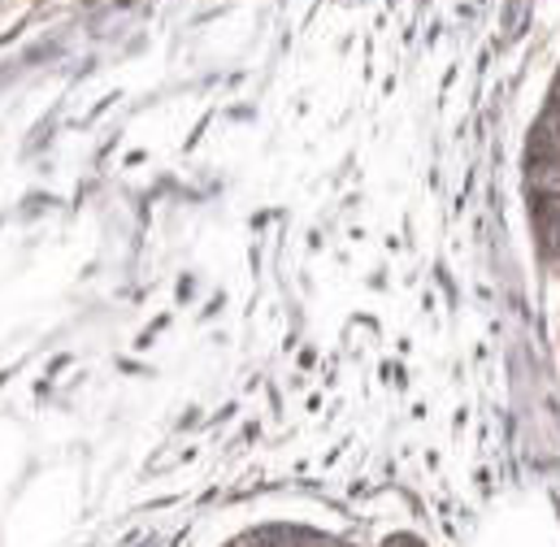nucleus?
I'll return each mask as SVG.
<instances>
[{
  "instance_id": "nucleus-1",
  "label": "nucleus",
  "mask_w": 560,
  "mask_h": 547,
  "mask_svg": "<svg viewBox=\"0 0 560 547\" xmlns=\"http://www.w3.org/2000/svg\"><path fill=\"white\" fill-rule=\"evenodd\" d=\"M535 156L539 161H560V101L548 105V114L535 127Z\"/></svg>"
}]
</instances>
